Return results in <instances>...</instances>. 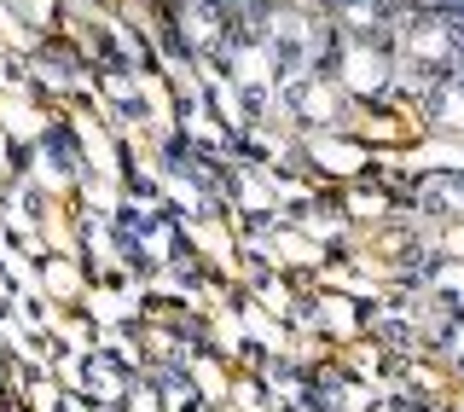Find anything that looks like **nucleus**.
Wrapping results in <instances>:
<instances>
[{
  "mask_svg": "<svg viewBox=\"0 0 464 412\" xmlns=\"http://www.w3.org/2000/svg\"><path fill=\"white\" fill-rule=\"evenodd\" d=\"M401 6H447V12H464V0H401Z\"/></svg>",
  "mask_w": 464,
  "mask_h": 412,
  "instance_id": "nucleus-11",
  "label": "nucleus"
},
{
  "mask_svg": "<svg viewBox=\"0 0 464 412\" xmlns=\"http://www.w3.org/2000/svg\"><path fill=\"white\" fill-rule=\"evenodd\" d=\"M406 285L418 290V302L435 308V319L464 314V256H441V250H418Z\"/></svg>",
  "mask_w": 464,
  "mask_h": 412,
  "instance_id": "nucleus-4",
  "label": "nucleus"
},
{
  "mask_svg": "<svg viewBox=\"0 0 464 412\" xmlns=\"http://www.w3.org/2000/svg\"><path fill=\"white\" fill-rule=\"evenodd\" d=\"M12 12L29 24H41V18H53V0H12Z\"/></svg>",
  "mask_w": 464,
  "mask_h": 412,
  "instance_id": "nucleus-10",
  "label": "nucleus"
},
{
  "mask_svg": "<svg viewBox=\"0 0 464 412\" xmlns=\"http://www.w3.org/2000/svg\"><path fill=\"white\" fill-rule=\"evenodd\" d=\"M424 221H464V174L441 169V174H424V181H412V192H406Z\"/></svg>",
  "mask_w": 464,
  "mask_h": 412,
  "instance_id": "nucleus-8",
  "label": "nucleus"
},
{
  "mask_svg": "<svg viewBox=\"0 0 464 412\" xmlns=\"http://www.w3.org/2000/svg\"><path fill=\"white\" fill-rule=\"evenodd\" d=\"M325 18L337 35H354V41H389L395 35V18H401V0H331Z\"/></svg>",
  "mask_w": 464,
  "mask_h": 412,
  "instance_id": "nucleus-6",
  "label": "nucleus"
},
{
  "mask_svg": "<svg viewBox=\"0 0 464 412\" xmlns=\"http://www.w3.org/2000/svg\"><path fill=\"white\" fill-rule=\"evenodd\" d=\"M279 111H285L296 128L319 134V128H343L348 116H354V99H348V93H343V87L331 82V76L308 70V76H290V82H279Z\"/></svg>",
  "mask_w": 464,
  "mask_h": 412,
  "instance_id": "nucleus-3",
  "label": "nucleus"
},
{
  "mask_svg": "<svg viewBox=\"0 0 464 412\" xmlns=\"http://www.w3.org/2000/svg\"><path fill=\"white\" fill-rule=\"evenodd\" d=\"M412 105H418V123H424L430 134L464 145V70H453V76H441L435 87H424Z\"/></svg>",
  "mask_w": 464,
  "mask_h": 412,
  "instance_id": "nucleus-7",
  "label": "nucleus"
},
{
  "mask_svg": "<svg viewBox=\"0 0 464 412\" xmlns=\"http://www.w3.org/2000/svg\"><path fill=\"white\" fill-rule=\"evenodd\" d=\"M430 348H435V355H441V360L464 378V314L435 319V326H430Z\"/></svg>",
  "mask_w": 464,
  "mask_h": 412,
  "instance_id": "nucleus-9",
  "label": "nucleus"
},
{
  "mask_svg": "<svg viewBox=\"0 0 464 412\" xmlns=\"http://www.w3.org/2000/svg\"><path fill=\"white\" fill-rule=\"evenodd\" d=\"M319 76H331L354 105H383L401 93V64L389 41H354V35H331Z\"/></svg>",
  "mask_w": 464,
  "mask_h": 412,
  "instance_id": "nucleus-2",
  "label": "nucleus"
},
{
  "mask_svg": "<svg viewBox=\"0 0 464 412\" xmlns=\"http://www.w3.org/2000/svg\"><path fill=\"white\" fill-rule=\"evenodd\" d=\"M395 64H401V87L406 93H424L441 76L464 70V12H447V6H401L395 18Z\"/></svg>",
  "mask_w": 464,
  "mask_h": 412,
  "instance_id": "nucleus-1",
  "label": "nucleus"
},
{
  "mask_svg": "<svg viewBox=\"0 0 464 412\" xmlns=\"http://www.w3.org/2000/svg\"><path fill=\"white\" fill-rule=\"evenodd\" d=\"M122 250L140 268H169V261H180V232H174V221L163 210H145L122 227Z\"/></svg>",
  "mask_w": 464,
  "mask_h": 412,
  "instance_id": "nucleus-5",
  "label": "nucleus"
}]
</instances>
